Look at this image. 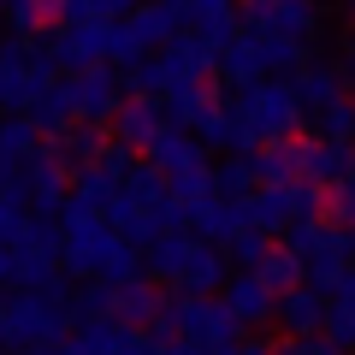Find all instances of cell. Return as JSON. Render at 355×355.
<instances>
[{
	"instance_id": "6da1fadb",
	"label": "cell",
	"mask_w": 355,
	"mask_h": 355,
	"mask_svg": "<svg viewBox=\"0 0 355 355\" xmlns=\"http://www.w3.org/2000/svg\"><path fill=\"white\" fill-rule=\"evenodd\" d=\"M219 101L249 125L254 148H266V142H291L296 125H302V107H296L291 83H279V77H261L254 89H243V95H219Z\"/></svg>"
},
{
	"instance_id": "7a4b0ae2",
	"label": "cell",
	"mask_w": 355,
	"mask_h": 355,
	"mask_svg": "<svg viewBox=\"0 0 355 355\" xmlns=\"http://www.w3.org/2000/svg\"><path fill=\"white\" fill-rule=\"evenodd\" d=\"M65 331H71V314L48 308L42 296H30V291L0 296V349L6 355H30V349H48V343H65Z\"/></svg>"
},
{
	"instance_id": "3957f363",
	"label": "cell",
	"mask_w": 355,
	"mask_h": 355,
	"mask_svg": "<svg viewBox=\"0 0 355 355\" xmlns=\"http://www.w3.org/2000/svg\"><path fill=\"white\" fill-rule=\"evenodd\" d=\"M243 36H284L314 48L320 42V0H243L237 6Z\"/></svg>"
},
{
	"instance_id": "277c9868",
	"label": "cell",
	"mask_w": 355,
	"mask_h": 355,
	"mask_svg": "<svg viewBox=\"0 0 355 355\" xmlns=\"http://www.w3.org/2000/svg\"><path fill=\"white\" fill-rule=\"evenodd\" d=\"M53 77L60 71H53V60L42 53V36L36 42H18V36L0 42V107H6V113H24Z\"/></svg>"
},
{
	"instance_id": "5b68a950",
	"label": "cell",
	"mask_w": 355,
	"mask_h": 355,
	"mask_svg": "<svg viewBox=\"0 0 355 355\" xmlns=\"http://www.w3.org/2000/svg\"><path fill=\"white\" fill-rule=\"evenodd\" d=\"M107 249H113L107 219L83 214V207H60V272L65 279H95Z\"/></svg>"
},
{
	"instance_id": "8992f818",
	"label": "cell",
	"mask_w": 355,
	"mask_h": 355,
	"mask_svg": "<svg viewBox=\"0 0 355 355\" xmlns=\"http://www.w3.org/2000/svg\"><path fill=\"white\" fill-rule=\"evenodd\" d=\"M65 89H71V113H77V125H95V130L113 125L119 101H125V89H119V71H113V65H89V71L65 77Z\"/></svg>"
},
{
	"instance_id": "52a82bcc",
	"label": "cell",
	"mask_w": 355,
	"mask_h": 355,
	"mask_svg": "<svg viewBox=\"0 0 355 355\" xmlns=\"http://www.w3.org/2000/svg\"><path fill=\"white\" fill-rule=\"evenodd\" d=\"M12 184H18V196H24V207H36V219H60L65 190H71V178H65L60 166L48 160V148L30 154V160L12 172Z\"/></svg>"
},
{
	"instance_id": "ba28073f",
	"label": "cell",
	"mask_w": 355,
	"mask_h": 355,
	"mask_svg": "<svg viewBox=\"0 0 355 355\" xmlns=\"http://www.w3.org/2000/svg\"><path fill=\"white\" fill-rule=\"evenodd\" d=\"M125 30L137 36L142 53H160L172 36H184V30H190V6H184V0H142L137 12L125 18Z\"/></svg>"
},
{
	"instance_id": "9c48e42d",
	"label": "cell",
	"mask_w": 355,
	"mask_h": 355,
	"mask_svg": "<svg viewBox=\"0 0 355 355\" xmlns=\"http://www.w3.org/2000/svg\"><path fill=\"white\" fill-rule=\"evenodd\" d=\"M154 60L166 65V77H172V89H178V83H207V77H214V60H219V53L207 48L202 36H190V30H184V36H172L160 53H154ZM172 89H166V95H172Z\"/></svg>"
},
{
	"instance_id": "30bf717a",
	"label": "cell",
	"mask_w": 355,
	"mask_h": 355,
	"mask_svg": "<svg viewBox=\"0 0 355 355\" xmlns=\"http://www.w3.org/2000/svg\"><path fill=\"white\" fill-rule=\"evenodd\" d=\"M219 308H225L231 314V326H266V320H272V296L261 291V279H254V272H231L225 284H219Z\"/></svg>"
},
{
	"instance_id": "8fae6325",
	"label": "cell",
	"mask_w": 355,
	"mask_h": 355,
	"mask_svg": "<svg viewBox=\"0 0 355 355\" xmlns=\"http://www.w3.org/2000/svg\"><path fill=\"white\" fill-rule=\"evenodd\" d=\"M296 178L314 184V190H331L349 178V148H331L320 137H296Z\"/></svg>"
},
{
	"instance_id": "7c38bea8",
	"label": "cell",
	"mask_w": 355,
	"mask_h": 355,
	"mask_svg": "<svg viewBox=\"0 0 355 355\" xmlns=\"http://www.w3.org/2000/svg\"><path fill=\"white\" fill-rule=\"evenodd\" d=\"M160 113H166V125H172V130H190V137H196V130L219 113V89L214 83H178L172 95L160 101Z\"/></svg>"
},
{
	"instance_id": "4fadbf2b",
	"label": "cell",
	"mask_w": 355,
	"mask_h": 355,
	"mask_svg": "<svg viewBox=\"0 0 355 355\" xmlns=\"http://www.w3.org/2000/svg\"><path fill=\"white\" fill-rule=\"evenodd\" d=\"M18 119H24V125L36 130L42 142H53V137H65V130L77 125V113H71V89H65V77H53V83L42 89V95H36V101H30L24 113H18Z\"/></svg>"
},
{
	"instance_id": "5bb4252c",
	"label": "cell",
	"mask_w": 355,
	"mask_h": 355,
	"mask_svg": "<svg viewBox=\"0 0 355 355\" xmlns=\"http://www.w3.org/2000/svg\"><path fill=\"white\" fill-rule=\"evenodd\" d=\"M291 95H296V107H302V113H326V107L338 101V95H349V89H343V71H338V65L308 60L302 71L291 77Z\"/></svg>"
},
{
	"instance_id": "9a60e30c",
	"label": "cell",
	"mask_w": 355,
	"mask_h": 355,
	"mask_svg": "<svg viewBox=\"0 0 355 355\" xmlns=\"http://www.w3.org/2000/svg\"><path fill=\"white\" fill-rule=\"evenodd\" d=\"M107 130H113V142H125L130 154H142L166 130V113H160V101H119V113H113Z\"/></svg>"
},
{
	"instance_id": "2e32d148",
	"label": "cell",
	"mask_w": 355,
	"mask_h": 355,
	"mask_svg": "<svg viewBox=\"0 0 355 355\" xmlns=\"http://www.w3.org/2000/svg\"><path fill=\"white\" fill-rule=\"evenodd\" d=\"M214 71H219V95H243V89H254V83H261V53H254V36H243V30H237V42L219 48Z\"/></svg>"
},
{
	"instance_id": "e0dca14e",
	"label": "cell",
	"mask_w": 355,
	"mask_h": 355,
	"mask_svg": "<svg viewBox=\"0 0 355 355\" xmlns=\"http://www.w3.org/2000/svg\"><path fill=\"white\" fill-rule=\"evenodd\" d=\"M190 249H196L190 231H160V237L142 249V279H148V284H178V272H184Z\"/></svg>"
},
{
	"instance_id": "ac0fdd59",
	"label": "cell",
	"mask_w": 355,
	"mask_h": 355,
	"mask_svg": "<svg viewBox=\"0 0 355 355\" xmlns=\"http://www.w3.org/2000/svg\"><path fill=\"white\" fill-rule=\"evenodd\" d=\"M243 225H249V219H243V202H202V207H190V237L207 243V249H225Z\"/></svg>"
},
{
	"instance_id": "d6986e66",
	"label": "cell",
	"mask_w": 355,
	"mask_h": 355,
	"mask_svg": "<svg viewBox=\"0 0 355 355\" xmlns=\"http://www.w3.org/2000/svg\"><path fill=\"white\" fill-rule=\"evenodd\" d=\"M243 219H249V231H261V237H284V225L296 219V207H291V184L254 190L249 202H243Z\"/></svg>"
},
{
	"instance_id": "ffe728a7",
	"label": "cell",
	"mask_w": 355,
	"mask_h": 355,
	"mask_svg": "<svg viewBox=\"0 0 355 355\" xmlns=\"http://www.w3.org/2000/svg\"><path fill=\"white\" fill-rule=\"evenodd\" d=\"M231 279V266L219 249H207V243H196L190 261H184V272H178V296H219V284Z\"/></svg>"
},
{
	"instance_id": "44dd1931",
	"label": "cell",
	"mask_w": 355,
	"mask_h": 355,
	"mask_svg": "<svg viewBox=\"0 0 355 355\" xmlns=\"http://www.w3.org/2000/svg\"><path fill=\"white\" fill-rule=\"evenodd\" d=\"M142 154H148V166L160 178H178V172H190V166H202V142H196L190 130H172V125H166Z\"/></svg>"
},
{
	"instance_id": "7402d4cb",
	"label": "cell",
	"mask_w": 355,
	"mask_h": 355,
	"mask_svg": "<svg viewBox=\"0 0 355 355\" xmlns=\"http://www.w3.org/2000/svg\"><path fill=\"white\" fill-rule=\"evenodd\" d=\"M190 6V36H202L207 48H225V42H237V6L231 0H184Z\"/></svg>"
},
{
	"instance_id": "603a6c76",
	"label": "cell",
	"mask_w": 355,
	"mask_h": 355,
	"mask_svg": "<svg viewBox=\"0 0 355 355\" xmlns=\"http://www.w3.org/2000/svg\"><path fill=\"white\" fill-rule=\"evenodd\" d=\"M272 320L284 326V338H308V331L326 326V296H314V291H302V284H296L291 296H279V302H272Z\"/></svg>"
},
{
	"instance_id": "cb8c5ba5",
	"label": "cell",
	"mask_w": 355,
	"mask_h": 355,
	"mask_svg": "<svg viewBox=\"0 0 355 355\" xmlns=\"http://www.w3.org/2000/svg\"><path fill=\"white\" fill-rule=\"evenodd\" d=\"M160 284H148V279H137V284H119L113 291V320L119 326H130V331H148L154 326V314H160Z\"/></svg>"
},
{
	"instance_id": "d4e9b609",
	"label": "cell",
	"mask_w": 355,
	"mask_h": 355,
	"mask_svg": "<svg viewBox=\"0 0 355 355\" xmlns=\"http://www.w3.org/2000/svg\"><path fill=\"white\" fill-rule=\"evenodd\" d=\"M243 160H249V172H254V190L291 184V178H296V137H291V142H266V148L243 154Z\"/></svg>"
},
{
	"instance_id": "484cf974",
	"label": "cell",
	"mask_w": 355,
	"mask_h": 355,
	"mask_svg": "<svg viewBox=\"0 0 355 355\" xmlns=\"http://www.w3.org/2000/svg\"><path fill=\"white\" fill-rule=\"evenodd\" d=\"M113 202H119V184L101 172V166L77 172V178H71V190H65V207H83V214H95V219H101Z\"/></svg>"
},
{
	"instance_id": "4316f807",
	"label": "cell",
	"mask_w": 355,
	"mask_h": 355,
	"mask_svg": "<svg viewBox=\"0 0 355 355\" xmlns=\"http://www.w3.org/2000/svg\"><path fill=\"white\" fill-rule=\"evenodd\" d=\"M101 219H107V231H113V237H119V243H130V249H137V254H142V249H148V243H154V237H160V225H154V214H142V207H130V202H125V196H119V202H113V207H107V214H101Z\"/></svg>"
},
{
	"instance_id": "83f0119b",
	"label": "cell",
	"mask_w": 355,
	"mask_h": 355,
	"mask_svg": "<svg viewBox=\"0 0 355 355\" xmlns=\"http://www.w3.org/2000/svg\"><path fill=\"white\" fill-rule=\"evenodd\" d=\"M254 53H261V77H279V83H291L308 65V48L302 42H284V36H254Z\"/></svg>"
},
{
	"instance_id": "f1b7e54d",
	"label": "cell",
	"mask_w": 355,
	"mask_h": 355,
	"mask_svg": "<svg viewBox=\"0 0 355 355\" xmlns=\"http://www.w3.org/2000/svg\"><path fill=\"white\" fill-rule=\"evenodd\" d=\"M36 148H42V137H36V130H30L18 113H12V119H0V178H12Z\"/></svg>"
},
{
	"instance_id": "f546056e",
	"label": "cell",
	"mask_w": 355,
	"mask_h": 355,
	"mask_svg": "<svg viewBox=\"0 0 355 355\" xmlns=\"http://www.w3.org/2000/svg\"><path fill=\"white\" fill-rule=\"evenodd\" d=\"M254 279H261V291L272 296V302H279V296H291L296 284H302V261H296V254H284L279 243H272V254H266V261L254 266Z\"/></svg>"
},
{
	"instance_id": "4dcf8cb0",
	"label": "cell",
	"mask_w": 355,
	"mask_h": 355,
	"mask_svg": "<svg viewBox=\"0 0 355 355\" xmlns=\"http://www.w3.org/2000/svg\"><path fill=\"white\" fill-rule=\"evenodd\" d=\"M125 338H130V326H119V320H83L65 343H71L77 355H119Z\"/></svg>"
},
{
	"instance_id": "1f68e13d",
	"label": "cell",
	"mask_w": 355,
	"mask_h": 355,
	"mask_svg": "<svg viewBox=\"0 0 355 355\" xmlns=\"http://www.w3.org/2000/svg\"><path fill=\"white\" fill-rule=\"evenodd\" d=\"M119 196H125L130 207H142V214H154V207L166 202V178L154 172L148 160H137V166L125 172V184H119Z\"/></svg>"
},
{
	"instance_id": "d6a6232c",
	"label": "cell",
	"mask_w": 355,
	"mask_h": 355,
	"mask_svg": "<svg viewBox=\"0 0 355 355\" xmlns=\"http://www.w3.org/2000/svg\"><path fill=\"white\" fill-rule=\"evenodd\" d=\"M166 196H172L178 207H202V202H214V166H190V172H178V178H166Z\"/></svg>"
},
{
	"instance_id": "836d02e7",
	"label": "cell",
	"mask_w": 355,
	"mask_h": 355,
	"mask_svg": "<svg viewBox=\"0 0 355 355\" xmlns=\"http://www.w3.org/2000/svg\"><path fill=\"white\" fill-rule=\"evenodd\" d=\"M320 119V142H331V148H355V95H338V101L326 107Z\"/></svg>"
},
{
	"instance_id": "e575fe53",
	"label": "cell",
	"mask_w": 355,
	"mask_h": 355,
	"mask_svg": "<svg viewBox=\"0 0 355 355\" xmlns=\"http://www.w3.org/2000/svg\"><path fill=\"white\" fill-rule=\"evenodd\" d=\"M249 196H254L249 160H219L214 166V202H249Z\"/></svg>"
},
{
	"instance_id": "d590c367",
	"label": "cell",
	"mask_w": 355,
	"mask_h": 355,
	"mask_svg": "<svg viewBox=\"0 0 355 355\" xmlns=\"http://www.w3.org/2000/svg\"><path fill=\"white\" fill-rule=\"evenodd\" d=\"M326 237H331V225H320V219H291L279 249H284V254H296V261H314V254L326 249Z\"/></svg>"
},
{
	"instance_id": "8d00e7d4",
	"label": "cell",
	"mask_w": 355,
	"mask_h": 355,
	"mask_svg": "<svg viewBox=\"0 0 355 355\" xmlns=\"http://www.w3.org/2000/svg\"><path fill=\"white\" fill-rule=\"evenodd\" d=\"M95 279L113 284V291H119V284H137V279H142V254L130 249V243H119V237H113V249L101 254V272H95Z\"/></svg>"
},
{
	"instance_id": "74e56055",
	"label": "cell",
	"mask_w": 355,
	"mask_h": 355,
	"mask_svg": "<svg viewBox=\"0 0 355 355\" xmlns=\"http://www.w3.org/2000/svg\"><path fill=\"white\" fill-rule=\"evenodd\" d=\"M219 254H225V266H237V272H254V266H261L266 254H272V237H261V231H249V225H243V231H237V237H231Z\"/></svg>"
},
{
	"instance_id": "f35d334b",
	"label": "cell",
	"mask_w": 355,
	"mask_h": 355,
	"mask_svg": "<svg viewBox=\"0 0 355 355\" xmlns=\"http://www.w3.org/2000/svg\"><path fill=\"white\" fill-rule=\"evenodd\" d=\"M71 320L83 326V320H113V284L89 279L83 291H71Z\"/></svg>"
},
{
	"instance_id": "ab89813d",
	"label": "cell",
	"mask_w": 355,
	"mask_h": 355,
	"mask_svg": "<svg viewBox=\"0 0 355 355\" xmlns=\"http://www.w3.org/2000/svg\"><path fill=\"white\" fill-rule=\"evenodd\" d=\"M343 272H349L343 261H331V254H314V261H302V291H314V296H326V302H331V291L343 284Z\"/></svg>"
},
{
	"instance_id": "60d3db41",
	"label": "cell",
	"mask_w": 355,
	"mask_h": 355,
	"mask_svg": "<svg viewBox=\"0 0 355 355\" xmlns=\"http://www.w3.org/2000/svg\"><path fill=\"white\" fill-rule=\"evenodd\" d=\"M326 214H338V225L355 231V172L343 178V184H331V190H326Z\"/></svg>"
},
{
	"instance_id": "b9f144b4",
	"label": "cell",
	"mask_w": 355,
	"mask_h": 355,
	"mask_svg": "<svg viewBox=\"0 0 355 355\" xmlns=\"http://www.w3.org/2000/svg\"><path fill=\"white\" fill-rule=\"evenodd\" d=\"M291 207H296V219H320V214H326V190H314V184L291 178Z\"/></svg>"
},
{
	"instance_id": "7bdbcfd3",
	"label": "cell",
	"mask_w": 355,
	"mask_h": 355,
	"mask_svg": "<svg viewBox=\"0 0 355 355\" xmlns=\"http://www.w3.org/2000/svg\"><path fill=\"white\" fill-rule=\"evenodd\" d=\"M95 166H101V172L113 178V184H125V172L137 166V154H130L125 142H113V137H107V148H101V160H95Z\"/></svg>"
},
{
	"instance_id": "ee69618b",
	"label": "cell",
	"mask_w": 355,
	"mask_h": 355,
	"mask_svg": "<svg viewBox=\"0 0 355 355\" xmlns=\"http://www.w3.org/2000/svg\"><path fill=\"white\" fill-rule=\"evenodd\" d=\"M272 355H343V349H331L320 331H308V338H284V343H272Z\"/></svg>"
},
{
	"instance_id": "f6af8a7d",
	"label": "cell",
	"mask_w": 355,
	"mask_h": 355,
	"mask_svg": "<svg viewBox=\"0 0 355 355\" xmlns=\"http://www.w3.org/2000/svg\"><path fill=\"white\" fill-rule=\"evenodd\" d=\"M320 254H331V261L349 266V261H355V231H349V225H331V237H326V249H320Z\"/></svg>"
},
{
	"instance_id": "bcb514c9",
	"label": "cell",
	"mask_w": 355,
	"mask_h": 355,
	"mask_svg": "<svg viewBox=\"0 0 355 355\" xmlns=\"http://www.w3.org/2000/svg\"><path fill=\"white\" fill-rule=\"evenodd\" d=\"M89 12L101 18V24H119V18L137 12V0H89Z\"/></svg>"
},
{
	"instance_id": "7dc6e473",
	"label": "cell",
	"mask_w": 355,
	"mask_h": 355,
	"mask_svg": "<svg viewBox=\"0 0 355 355\" xmlns=\"http://www.w3.org/2000/svg\"><path fill=\"white\" fill-rule=\"evenodd\" d=\"M331 308H343V314H355V272H343V284L331 291Z\"/></svg>"
},
{
	"instance_id": "c3c4849f",
	"label": "cell",
	"mask_w": 355,
	"mask_h": 355,
	"mask_svg": "<svg viewBox=\"0 0 355 355\" xmlns=\"http://www.w3.org/2000/svg\"><path fill=\"white\" fill-rule=\"evenodd\" d=\"M119 355H154V338L148 331H130V338L119 343Z\"/></svg>"
},
{
	"instance_id": "681fc988",
	"label": "cell",
	"mask_w": 355,
	"mask_h": 355,
	"mask_svg": "<svg viewBox=\"0 0 355 355\" xmlns=\"http://www.w3.org/2000/svg\"><path fill=\"white\" fill-rule=\"evenodd\" d=\"M154 355H202L196 343H184V338H166V343H154Z\"/></svg>"
},
{
	"instance_id": "f907efd6",
	"label": "cell",
	"mask_w": 355,
	"mask_h": 355,
	"mask_svg": "<svg viewBox=\"0 0 355 355\" xmlns=\"http://www.w3.org/2000/svg\"><path fill=\"white\" fill-rule=\"evenodd\" d=\"M237 355H272V343H261V338H243V343H237Z\"/></svg>"
},
{
	"instance_id": "816d5d0a",
	"label": "cell",
	"mask_w": 355,
	"mask_h": 355,
	"mask_svg": "<svg viewBox=\"0 0 355 355\" xmlns=\"http://www.w3.org/2000/svg\"><path fill=\"white\" fill-rule=\"evenodd\" d=\"M30 355H77L71 343H48V349H30Z\"/></svg>"
},
{
	"instance_id": "f5cc1de1",
	"label": "cell",
	"mask_w": 355,
	"mask_h": 355,
	"mask_svg": "<svg viewBox=\"0 0 355 355\" xmlns=\"http://www.w3.org/2000/svg\"><path fill=\"white\" fill-rule=\"evenodd\" d=\"M0 291H6V249H0Z\"/></svg>"
},
{
	"instance_id": "db71d44e",
	"label": "cell",
	"mask_w": 355,
	"mask_h": 355,
	"mask_svg": "<svg viewBox=\"0 0 355 355\" xmlns=\"http://www.w3.org/2000/svg\"><path fill=\"white\" fill-rule=\"evenodd\" d=\"M349 172H355V148H349Z\"/></svg>"
},
{
	"instance_id": "11a10c76",
	"label": "cell",
	"mask_w": 355,
	"mask_h": 355,
	"mask_svg": "<svg viewBox=\"0 0 355 355\" xmlns=\"http://www.w3.org/2000/svg\"><path fill=\"white\" fill-rule=\"evenodd\" d=\"M6 6H12V0H0V12H6Z\"/></svg>"
},
{
	"instance_id": "9f6ffc18",
	"label": "cell",
	"mask_w": 355,
	"mask_h": 355,
	"mask_svg": "<svg viewBox=\"0 0 355 355\" xmlns=\"http://www.w3.org/2000/svg\"><path fill=\"white\" fill-rule=\"evenodd\" d=\"M349 272H355V266H349Z\"/></svg>"
},
{
	"instance_id": "6f0895ef",
	"label": "cell",
	"mask_w": 355,
	"mask_h": 355,
	"mask_svg": "<svg viewBox=\"0 0 355 355\" xmlns=\"http://www.w3.org/2000/svg\"><path fill=\"white\" fill-rule=\"evenodd\" d=\"M349 6H355V0H349Z\"/></svg>"
},
{
	"instance_id": "680465c9",
	"label": "cell",
	"mask_w": 355,
	"mask_h": 355,
	"mask_svg": "<svg viewBox=\"0 0 355 355\" xmlns=\"http://www.w3.org/2000/svg\"><path fill=\"white\" fill-rule=\"evenodd\" d=\"M0 355H6V349H0Z\"/></svg>"
}]
</instances>
